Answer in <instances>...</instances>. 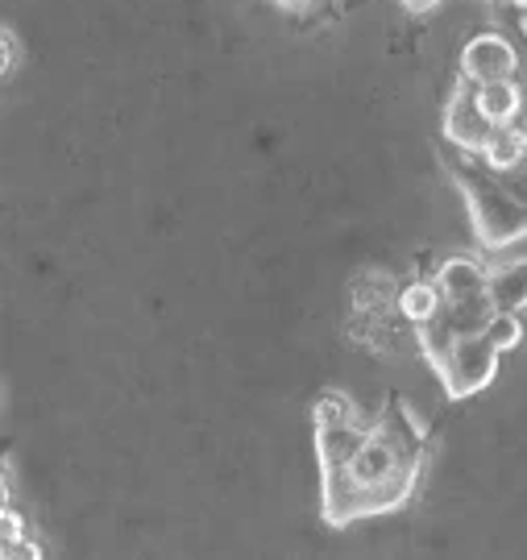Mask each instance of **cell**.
Masks as SVG:
<instances>
[{
    "instance_id": "obj_1",
    "label": "cell",
    "mask_w": 527,
    "mask_h": 560,
    "mask_svg": "<svg viewBox=\"0 0 527 560\" xmlns=\"http://www.w3.org/2000/svg\"><path fill=\"white\" fill-rule=\"evenodd\" d=\"M424 444L428 432L403 407H386L353 457L325 469V520L332 527H349L353 520L403 506L424 469Z\"/></svg>"
},
{
    "instance_id": "obj_2",
    "label": "cell",
    "mask_w": 527,
    "mask_h": 560,
    "mask_svg": "<svg viewBox=\"0 0 527 560\" xmlns=\"http://www.w3.org/2000/svg\"><path fill=\"white\" fill-rule=\"evenodd\" d=\"M461 191H466L469 224L487 249H507L527 237V196L519 187H511L482 166L461 175Z\"/></svg>"
},
{
    "instance_id": "obj_3",
    "label": "cell",
    "mask_w": 527,
    "mask_h": 560,
    "mask_svg": "<svg viewBox=\"0 0 527 560\" xmlns=\"http://www.w3.org/2000/svg\"><path fill=\"white\" fill-rule=\"evenodd\" d=\"M499 361H503V353L490 345L487 332H469V337L453 340V349L432 370H436V378H441L448 399L461 402L482 395L490 382L499 378Z\"/></svg>"
},
{
    "instance_id": "obj_4",
    "label": "cell",
    "mask_w": 527,
    "mask_h": 560,
    "mask_svg": "<svg viewBox=\"0 0 527 560\" xmlns=\"http://www.w3.org/2000/svg\"><path fill=\"white\" fill-rule=\"evenodd\" d=\"M457 75L461 83L478 88V83H494V80H515L519 75V50L515 42L494 34V30H482L461 46L457 55Z\"/></svg>"
},
{
    "instance_id": "obj_5",
    "label": "cell",
    "mask_w": 527,
    "mask_h": 560,
    "mask_svg": "<svg viewBox=\"0 0 527 560\" xmlns=\"http://www.w3.org/2000/svg\"><path fill=\"white\" fill-rule=\"evenodd\" d=\"M445 138L457 145V150H466V154H478L482 159V150H487V141H490V133L499 129L494 120L478 108V96H473V88L469 83H461L453 96H448V104H445Z\"/></svg>"
},
{
    "instance_id": "obj_6",
    "label": "cell",
    "mask_w": 527,
    "mask_h": 560,
    "mask_svg": "<svg viewBox=\"0 0 527 560\" xmlns=\"http://www.w3.org/2000/svg\"><path fill=\"white\" fill-rule=\"evenodd\" d=\"M436 287L445 303H473V300H490V270L473 254H448L441 266H436Z\"/></svg>"
},
{
    "instance_id": "obj_7",
    "label": "cell",
    "mask_w": 527,
    "mask_h": 560,
    "mask_svg": "<svg viewBox=\"0 0 527 560\" xmlns=\"http://www.w3.org/2000/svg\"><path fill=\"white\" fill-rule=\"evenodd\" d=\"M482 166L494 175H515L519 166H527V129L519 125H499L490 133L487 150H482Z\"/></svg>"
},
{
    "instance_id": "obj_8",
    "label": "cell",
    "mask_w": 527,
    "mask_h": 560,
    "mask_svg": "<svg viewBox=\"0 0 527 560\" xmlns=\"http://www.w3.org/2000/svg\"><path fill=\"white\" fill-rule=\"evenodd\" d=\"M473 96H478V108H482L494 125H515L519 113H524V104H527V92H524V83L519 80L478 83V88H473Z\"/></svg>"
},
{
    "instance_id": "obj_9",
    "label": "cell",
    "mask_w": 527,
    "mask_h": 560,
    "mask_svg": "<svg viewBox=\"0 0 527 560\" xmlns=\"http://www.w3.org/2000/svg\"><path fill=\"white\" fill-rule=\"evenodd\" d=\"M490 307L494 312H527V258H515L490 270Z\"/></svg>"
},
{
    "instance_id": "obj_10",
    "label": "cell",
    "mask_w": 527,
    "mask_h": 560,
    "mask_svg": "<svg viewBox=\"0 0 527 560\" xmlns=\"http://www.w3.org/2000/svg\"><path fill=\"white\" fill-rule=\"evenodd\" d=\"M395 307H399V316H403L411 328H424L428 320H436V316H441L445 295H441V287H436L432 279H415V282H407L403 291H399Z\"/></svg>"
},
{
    "instance_id": "obj_11",
    "label": "cell",
    "mask_w": 527,
    "mask_h": 560,
    "mask_svg": "<svg viewBox=\"0 0 527 560\" xmlns=\"http://www.w3.org/2000/svg\"><path fill=\"white\" fill-rule=\"evenodd\" d=\"M482 332H487L490 345H494L499 353H511V349H519V345H524L527 324H524V316H519V312H494Z\"/></svg>"
},
{
    "instance_id": "obj_12",
    "label": "cell",
    "mask_w": 527,
    "mask_h": 560,
    "mask_svg": "<svg viewBox=\"0 0 527 560\" xmlns=\"http://www.w3.org/2000/svg\"><path fill=\"white\" fill-rule=\"evenodd\" d=\"M17 67V38H13V30H4V75Z\"/></svg>"
},
{
    "instance_id": "obj_13",
    "label": "cell",
    "mask_w": 527,
    "mask_h": 560,
    "mask_svg": "<svg viewBox=\"0 0 527 560\" xmlns=\"http://www.w3.org/2000/svg\"><path fill=\"white\" fill-rule=\"evenodd\" d=\"M407 13H432V9H441L445 0H399Z\"/></svg>"
},
{
    "instance_id": "obj_14",
    "label": "cell",
    "mask_w": 527,
    "mask_h": 560,
    "mask_svg": "<svg viewBox=\"0 0 527 560\" xmlns=\"http://www.w3.org/2000/svg\"><path fill=\"white\" fill-rule=\"evenodd\" d=\"M283 9H291V13H304V9H312V4H320V0H279Z\"/></svg>"
},
{
    "instance_id": "obj_15",
    "label": "cell",
    "mask_w": 527,
    "mask_h": 560,
    "mask_svg": "<svg viewBox=\"0 0 527 560\" xmlns=\"http://www.w3.org/2000/svg\"><path fill=\"white\" fill-rule=\"evenodd\" d=\"M511 4H515V9H527V0H511Z\"/></svg>"
},
{
    "instance_id": "obj_16",
    "label": "cell",
    "mask_w": 527,
    "mask_h": 560,
    "mask_svg": "<svg viewBox=\"0 0 527 560\" xmlns=\"http://www.w3.org/2000/svg\"><path fill=\"white\" fill-rule=\"evenodd\" d=\"M519 191H524V196H527V187H519Z\"/></svg>"
},
{
    "instance_id": "obj_17",
    "label": "cell",
    "mask_w": 527,
    "mask_h": 560,
    "mask_svg": "<svg viewBox=\"0 0 527 560\" xmlns=\"http://www.w3.org/2000/svg\"><path fill=\"white\" fill-rule=\"evenodd\" d=\"M524 129H527V125H524Z\"/></svg>"
}]
</instances>
